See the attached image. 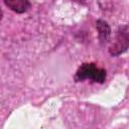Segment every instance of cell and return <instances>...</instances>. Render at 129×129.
Wrapping results in <instances>:
<instances>
[{"label": "cell", "mask_w": 129, "mask_h": 129, "mask_svg": "<svg viewBox=\"0 0 129 129\" xmlns=\"http://www.w3.org/2000/svg\"><path fill=\"white\" fill-rule=\"evenodd\" d=\"M76 82H82L84 80H92L96 83H104L106 80V71L98 68L95 63H83L75 75Z\"/></svg>", "instance_id": "6da1fadb"}, {"label": "cell", "mask_w": 129, "mask_h": 129, "mask_svg": "<svg viewBox=\"0 0 129 129\" xmlns=\"http://www.w3.org/2000/svg\"><path fill=\"white\" fill-rule=\"evenodd\" d=\"M129 47V29L128 26H120L116 32L114 41L109 47V53L113 56H117L125 52Z\"/></svg>", "instance_id": "7a4b0ae2"}, {"label": "cell", "mask_w": 129, "mask_h": 129, "mask_svg": "<svg viewBox=\"0 0 129 129\" xmlns=\"http://www.w3.org/2000/svg\"><path fill=\"white\" fill-rule=\"evenodd\" d=\"M96 28L98 31L99 35V40L102 44H106L109 42L110 37H111V28L109 24L102 19H99L96 21Z\"/></svg>", "instance_id": "3957f363"}, {"label": "cell", "mask_w": 129, "mask_h": 129, "mask_svg": "<svg viewBox=\"0 0 129 129\" xmlns=\"http://www.w3.org/2000/svg\"><path fill=\"white\" fill-rule=\"evenodd\" d=\"M5 5L16 13H24L30 7L29 0H4Z\"/></svg>", "instance_id": "277c9868"}, {"label": "cell", "mask_w": 129, "mask_h": 129, "mask_svg": "<svg viewBox=\"0 0 129 129\" xmlns=\"http://www.w3.org/2000/svg\"><path fill=\"white\" fill-rule=\"evenodd\" d=\"M75 2H78V3H85L87 0H74Z\"/></svg>", "instance_id": "5b68a950"}]
</instances>
